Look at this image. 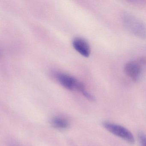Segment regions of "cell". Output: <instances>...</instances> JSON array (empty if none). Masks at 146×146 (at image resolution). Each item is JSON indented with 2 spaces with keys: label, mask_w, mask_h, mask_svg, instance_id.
I'll return each instance as SVG.
<instances>
[{
  "label": "cell",
  "mask_w": 146,
  "mask_h": 146,
  "mask_svg": "<svg viewBox=\"0 0 146 146\" xmlns=\"http://www.w3.org/2000/svg\"><path fill=\"white\" fill-rule=\"evenodd\" d=\"M122 20L123 25L131 34L138 38L146 39V25L141 20L128 13L123 14Z\"/></svg>",
  "instance_id": "cell-1"
},
{
  "label": "cell",
  "mask_w": 146,
  "mask_h": 146,
  "mask_svg": "<svg viewBox=\"0 0 146 146\" xmlns=\"http://www.w3.org/2000/svg\"><path fill=\"white\" fill-rule=\"evenodd\" d=\"M102 125L108 131L126 141L128 143L131 144L135 143V137L133 134L124 126L108 121L103 122Z\"/></svg>",
  "instance_id": "cell-2"
},
{
  "label": "cell",
  "mask_w": 146,
  "mask_h": 146,
  "mask_svg": "<svg viewBox=\"0 0 146 146\" xmlns=\"http://www.w3.org/2000/svg\"><path fill=\"white\" fill-rule=\"evenodd\" d=\"M52 76L62 87L69 90L76 89L81 91L85 88L83 84L69 74L55 71L52 72Z\"/></svg>",
  "instance_id": "cell-3"
},
{
  "label": "cell",
  "mask_w": 146,
  "mask_h": 146,
  "mask_svg": "<svg viewBox=\"0 0 146 146\" xmlns=\"http://www.w3.org/2000/svg\"><path fill=\"white\" fill-rule=\"evenodd\" d=\"M125 74L134 82H137L141 77L142 68L139 63L129 61L125 64L124 68Z\"/></svg>",
  "instance_id": "cell-4"
},
{
  "label": "cell",
  "mask_w": 146,
  "mask_h": 146,
  "mask_svg": "<svg viewBox=\"0 0 146 146\" xmlns=\"http://www.w3.org/2000/svg\"><path fill=\"white\" fill-rule=\"evenodd\" d=\"M74 49L84 57H88L90 55V48L87 41L82 38H76L72 41Z\"/></svg>",
  "instance_id": "cell-5"
},
{
  "label": "cell",
  "mask_w": 146,
  "mask_h": 146,
  "mask_svg": "<svg viewBox=\"0 0 146 146\" xmlns=\"http://www.w3.org/2000/svg\"><path fill=\"white\" fill-rule=\"evenodd\" d=\"M51 123L54 128L59 129H65L68 128L69 126L68 120L62 117H54L51 119Z\"/></svg>",
  "instance_id": "cell-6"
},
{
  "label": "cell",
  "mask_w": 146,
  "mask_h": 146,
  "mask_svg": "<svg viewBox=\"0 0 146 146\" xmlns=\"http://www.w3.org/2000/svg\"><path fill=\"white\" fill-rule=\"evenodd\" d=\"M140 146H146V135L143 132H140L138 135Z\"/></svg>",
  "instance_id": "cell-7"
},
{
  "label": "cell",
  "mask_w": 146,
  "mask_h": 146,
  "mask_svg": "<svg viewBox=\"0 0 146 146\" xmlns=\"http://www.w3.org/2000/svg\"><path fill=\"white\" fill-rule=\"evenodd\" d=\"M9 146H19V145L17 143L14 141H12L10 143Z\"/></svg>",
  "instance_id": "cell-8"
}]
</instances>
